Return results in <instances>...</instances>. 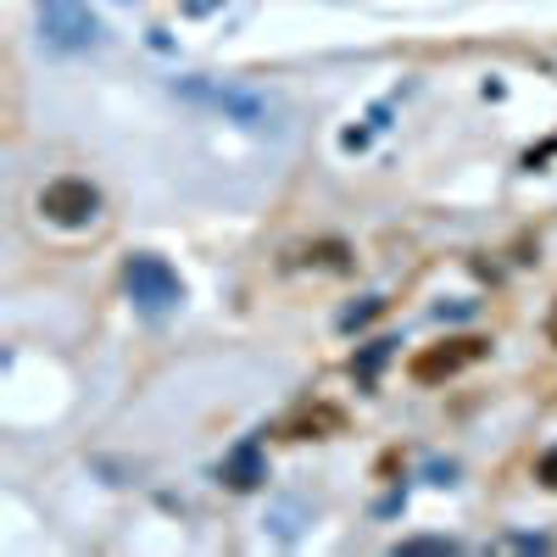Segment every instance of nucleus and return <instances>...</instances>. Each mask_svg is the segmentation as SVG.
I'll use <instances>...</instances> for the list:
<instances>
[{"instance_id": "nucleus-6", "label": "nucleus", "mask_w": 557, "mask_h": 557, "mask_svg": "<svg viewBox=\"0 0 557 557\" xmlns=\"http://www.w3.org/2000/svg\"><path fill=\"white\" fill-rule=\"evenodd\" d=\"M223 480H228V485H240V491H246V485H257V446H240L235 457H228Z\"/></svg>"}, {"instance_id": "nucleus-3", "label": "nucleus", "mask_w": 557, "mask_h": 557, "mask_svg": "<svg viewBox=\"0 0 557 557\" xmlns=\"http://www.w3.org/2000/svg\"><path fill=\"white\" fill-rule=\"evenodd\" d=\"M39 28L51 45H62V51H84V45H96L101 23L89 17L78 0H39Z\"/></svg>"}, {"instance_id": "nucleus-5", "label": "nucleus", "mask_w": 557, "mask_h": 557, "mask_svg": "<svg viewBox=\"0 0 557 557\" xmlns=\"http://www.w3.org/2000/svg\"><path fill=\"white\" fill-rule=\"evenodd\" d=\"M480 351H485L480 341H446V346H430V351H418V357H412V380H418V385L451 380L457 368H469Z\"/></svg>"}, {"instance_id": "nucleus-1", "label": "nucleus", "mask_w": 557, "mask_h": 557, "mask_svg": "<svg viewBox=\"0 0 557 557\" xmlns=\"http://www.w3.org/2000/svg\"><path fill=\"white\" fill-rule=\"evenodd\" d=\"M39 212L51 223H62V228H84L89 218L101 212V190L89 178H51L39 190Z\"/></svg>"}, {"instance_id": "nucleus-4", "label": "nucleus", "mask_w": 557, "mask_h": 557, "mask_svg": "<svg viewBox=\"0 0 557 557\" xmlns=\"http://www.w3.org/2000/svg\"><path fill=\"white\" fill-rule=\"evenodd\" d=\"M128 296L146 312H168L178 301V273L162 257H134L128 262Z\"/></svg>"}, {"instance_id": "nucleus-8", "label": "nucleus", "mask_w": 557, "mask_h": 557, "mask_svg": "<svg viewBox=\"0 0 557 557\" xmlns=\"http://www.w3.org/2000/svg\"><path fill=\"white\" fill-rule=\"evenodd\" d=\"M407 552H451L446 541H407Z\"/></svg>"}, {"instance_id": "nucleus-7", "label": "nucleus", "mask_w": 557, "mask_h": 557, "mask_svg": "<svg viewBox=\"0 0 557 557\" xmlns=\"http://www.w3.org/2000/svg\"><path fill=\"white\" fill-rule=\"evenodd\" d=\"M541 480H546V485H557V451H546V457H541Z\"/></svg>"}, {"instance_id": "nucleus-2", "label": "nucleus", "mask_w": 557, "mask_h": 557, "mask_svg": "<svg viewBox=\"0 0 557 557\" xmlns=\"http://www.w3.org/2000/svg\"><path fill=\"white\" fill-rule=\"evenodd\" d=\"M184 96L190 101H207V107H218V112H228L235 123H268V112H273V101L262 96V89H246V84H212V78H190L184 84Z\"/></svg>"}, {"instance_id": "nucleus-9", "label": "nucleus", "mask_w": 557, "mask_h": 557, "mask_svg": "<svg viewBox=\"0 0 557 557\" xmlns=\"http://www.w3.org/2000/svg\"><path fill=\"white\" fill-rule=\"evenodd\" d=\"M546 335H552V346H557V312H552V323H546Z\"/></svg>"}]
</instances>
